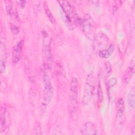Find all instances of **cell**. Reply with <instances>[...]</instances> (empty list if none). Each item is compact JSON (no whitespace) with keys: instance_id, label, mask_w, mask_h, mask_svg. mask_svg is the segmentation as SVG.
Instances as JSON below:
<instances>
[{"instance_id":"obj_11","label":"cell","mask_w":135,"mask_h":135,"mask_svg":"<svg viewBox=\"0 0 135 135\" xmlns=\"http://www.w3.org/2000/svg\"><path fill=\"white\" fill-rule=\"evenodd\" d=\"M44 58L45 61L46 66L50 68L52 63V55L50 45H44Z\"/></svg>"},{"instance_id":"obj_10","label":"cell","mask_w":135,"mask_h":135,"mask_svg":"<svg viewBox=\"0 0 135 135\" xmlns=\"http://www.w3.org/2000/svg\"><path fill=\"white\" fill-rule=\"evenodd\" d=\"M124 109V103L123 99L122 98H119L117 101V114H116V120L118 124L122 121Z\"/></svg>"},{"instance_id":"obj_19","label":"cell","mask_w":135,"mask_h":135,"mask_svg":"<svg viewBox=\"0 0 135 135\" xmlns=\"http://www.w3.org/2000/svg\"><path fill=\"white\" fill-rule=\"evenodd\" d=\"M124 1H116L114 2L113 6H112V12L113 13H114L121 6V5L123 4Z\"/></svg>"},{"instance_id":"obj_2","label":"cell","mask_w":135,"mask_h":135,"mask_svg":"<svg viewBox=\"0 0 135 135\" xmlns=\"http://www.w3.org/2000/svg\"><path fill=\"white\" fill-rule=\"evenodd\" d=\"M78 99V81L73 78L70 83L69 91V111L73 117L76 113Z\"/></svg>"},{"instance_id":"obj_22","label":"cell","mask_w":135,"mask_h":135,"mask_svg":"<svg viewBox=\"0 0 135 135\" xmlns=\"http://www.w3.org/2000/svg\"><path fill=\"white\" fill-rule=\"evenodd\" d=\"M39 2H40L39 1H37V4H34V6H33L34 13L36 15L38 13V12H39V10H40V3L38 4V3H39Z\"/></svg>"},{"instance_id":"obj_25","label":"cell","mask_w":135,"mask_h":135,"mask_svg":"<svg viewBox=\"0 0 135 135\" xmlns=\"http://www.w3.org/2000/svg\"><path fill=\"white\" fill-rule=\"evenodd\" d=\"M18 3L19 6H20L21 8H24L25 5H26V1H19L17 2Z\"/></svg>"},{"instance_id":"obj_4","label":"cell","mask_w":135,"mask_h":135,"mask_svg":"<svg viewBox=\"0 0 135 135\" xmlns=\"http://www.w3.org/2000/svg\"><path fill=\"white\" fill-rule=\"evenodd\" d=\"M95 88V78L92 72L88 74L85 85L84 87V94L82 99L83 105H87L89 104L93 94Z\"/></svg>"},{"instance_id":"obj_5","label":"cell","mask_w":135,"mask_h":135,"mask_svg":"<svg viewBox=\"0 0 135 135\" xmlns=\"http://www.w3.org/2000/svg\"><path fill=\"white\" fill-rule=\"evenodd\" d=\"M109 38L103 33H99L94 35L92 47L94 51L97 53L108 47Z\"/></svg>"},{"instance_id":"obj_1","label":"cell","mask_w":135,"mask_h":135,"mask_svg":"<svg viewBox=\"0 0 135 135\" xmlns=\"http://www.w3.org/2000/svg\"><path fill=\"white\" fill-rule=\"evenodd\" d=\"M57 2L61 8V17L63 22L70 30L74 29L77 18L70 3L65 1Z\"/></svg>"},{"instance_id":"obj_3","label":"cell","mask_w":135,"mask_h":135,"mask_svg":"<svg viewBox=\"0 0 135 135\" xmlns=\"http://www.w3.org/2000/svg\"><path fill=\"white\" fill-rule=\"evenodd\" d=\"M43 98L42 103V109L45 110L47 104L51 102L53 95V87L51 80L46 73L43 75Z\"/></svg>"},{"instance_id":"obj_9","label":"cell","mask_w":135,"mask_h":135,"mask_svg":"<svg viewBox=\"0 0 135 135\" xmlns=\"http://www.w3.org/2000/svg\"><path fill=\"white\" fill-rule=\"evenodd\" d=\"M134 73V60H133L126 70L123 75V82L125 84H128Z\"/></svg>"},{"instance_id":"obj_16","label":"cell","mask_w":135,"mask_h":135,"mask_svg":"<svg viewBox=\"0 0 135 135\" xmlns=\"http://www.w3.org/2000/svg\"><path fill=\"white\" fill-rule=\"evenodd\" d=\"M117 83V80L115 78H112L108 80V81L107 83V86L108 94L110 93L111 88H113L116 84Z\"/></svg>"},{"instance_id":"obj_6","label":"cell","mask_w":135,"mask_h":135,"mask_svg":"<svg viewBox=\"0 0 135 135\" xmlns=\"http://www.w3.org/2000/svg\"><path fill=\"white\" fill-rule=\"evenodd\" d=\"M79 22L84 32L90 38L93 35V34H94L96 28V24L91 16L89 14H86L84 16L83 18L79 21Z\"/></svg>"},{"instance_id":"obj_14","label":"cell","mask_w":135,"mask_h":135,"mask_svg":"<svg viewBox=\"0 0 135 135\" xmlns=\"http://www.w3.org/2000/svg\"><path fill=\"white\" fill-rule=\"evenodd\" d=\"M135 89L134 86H133L128 94V103L129 106L131 109H133L135 105Z\"/></svg>"},{"instance_id":"obj_17","label":"cell","mask_w":135,"mask_h":135,"mask_svg":"<svg viewBox=\"0 0 135 135\" xmlns=\"http://www.w3.org/2000/svg\"><path fill=\"white\" fill-rule=\"evenodd\" d=\"M97 94H98V101L99 103H102L103 99V93L102 86L101 85L100 81L99 82L98 85V90H97Z\"/></svg>"},{"instance_id":"obj_18","label":"cell","mask_w":135,"mask_h":135,"mask_svg":"<svg viewBox=\"0 0 135 135\" xmlns=\"http://www.w3.org/2000/svg\"><path fill=\"white\" fill-rule=\"evenodd\" d=\"M5 6H6V10L8 15L12 16L13 13V5L11 1H7L5 2Z\"/></svg>"},{"instance_id":"obj_23","label":"cell","mask_w":135,"mask_h":135,"mask_svg":"<svg viewBox=\"0 0 135 135\" xmlns=\"http://www.w3.org/2000/svg\"><path fill=\"white\" fill-rule=\"evenodd\" d=\"M6 68V61L0 60V70L2 73H4Z\"/></svg>"},{"instance_id":"obj_20","label":"cell","mask_w":135,"mask_h":135,"mask_svg":"<svg viewBox=\"0 0 135 135\" xmlns=\"http://www.w3.org/2000/svg\"><path fill=\"white\" fill-rule=\"evenodd\" d=\"M34 133L35 134H41V127L38 122H36L34 128Z\"/></svg>"},{"instance_id":"obj_24","label":"cell","mask_w":135,"mask_h":135,"mask_svg":"<svg viewBox=\"0 0 135 135\" xmlns=\"http://www.w3.org/2000/svg\"><path fill=\"white\" fill-rule=\"evenodd\" d=\"M105 69L106 71L108 73H110L112 71V67L110 63L109 62H106L105 63Z\"/></svg>"},{"instance_id":"obj_7","label":"cell","mask_w":135,"mask_h":135,"mask_svg":"<svg viewBox=\"0 0 135 135\" xmlns=\"http://www.w3.org/2000/svg\"><path fill=\"white\" fill-rule=\"evenodd\" d=\"M80 132L82 134L84 135L99 134V131L98 129L96 124L91 121H87L84 123L81 128Z\"/></svg>"},{"instance_id":"obj_12","label":"cell","mask_w":135,"mask_h":135,"mask_svg":"<svg viewBox=\"0 0 135 135\" xmlns=\"http://www.w3.org/2000/svg\"><path fill=\"white\" fill-rule=\"evenodd\" d=\"M114 50V45L113 44H111L107 49L103 51L99 52L98 54V55L103 59H107L110 57L113 53Z\"/></svg>"},{"instance_id":"obj_8","label":"cell","mask_w":135,"mask_h":135,"mask_svg":"<svg viewBox=\"0 0 135 135\" xmlns=\"http://www.w3.org/2000/svg\"><path fill=\"white\" fill-rule=\"evenodd\" d=\"M24 44V40H21L13 46L12 51V61L14 64L17 63L20 60Z\"/></svg>"},{"instance_id":"obj_21","label":"cell","mask_w":135,"mask_h":135,"mask_svg":"<svg viewBox=\"0 0 135 135\" xmlns=\"http://www.w3.org/2000/svg\"><path fill=\"white\" fill-rule=\"evenodd\" d=\"M10 30H11V31L12 32V33H13L14 34H18L20 32V28L17 26H16V25H14V24L11 25Z\"/></svg>"},{"instance_id":"obj_15","label":"cell","mask_w":135,"mask_h":135,"mask_svg":"<svg viewBox=\"0 0 135 135\" xmlns=\"http://www.w3.org/2000/svg\"><path fill=\"white\" fill-rule=\"evenodd\" d=\"M43 7H44V9L45 13V14L46 15L47 18H49V20H50V21L52 23H54L55 22V19L54 18L52 12H51V11L49 9V7L47 5V2H44V4H43Z\"/></svg>"},{"instance_id":"obj_13","label":"cell","mask_w":135,"mask_h":135,"mask_svg":"<svg viewBox=\"0 0 135 135\" xmlns=\"http://www.w3.org/2000/svg\"><path fill=\"white\" fill-rule=\"evenodd\" d=\"M6 109L4 107L1 109V132L4 131L6 128Z\"/></svg>"}]
</instances>
